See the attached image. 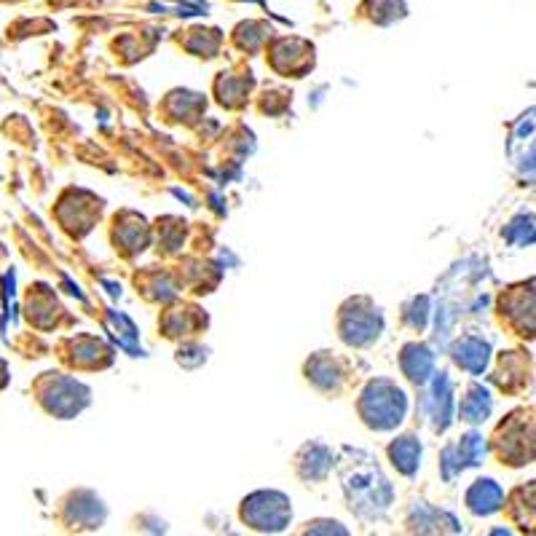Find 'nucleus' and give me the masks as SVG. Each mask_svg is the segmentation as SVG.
I'll return each mask as SVG.
<instances>
[{
    "label": "nucleus",
    "instance_id": "nucleus-3",
    "mask_svg": "<svg viewBox=\"0 0 536 536\" xmlns=\"http://www.w3.org/2000/svg\"><path fill=\"white\" fill-rule=\"evenodd\" d=\"M405 394L392 381H373L362 394V416L373 429H394L405 416Z\"/></svg>",
    "mask_w": 536,
    "mask_h": 536
},
{
    "label": "nucleus",
    "instance_id": "nucleus-8",
    "mask_svg": "<svg viewBox=\"0 0 536 536\" xmlns=\"http://www.w3.org/2000/svg\"><path fill=\"white\" fill-rule=\"evenodd\" d=\"M389 461L400 475H416V469L421 464V443L413 435L397 437L389 445Z\"/></svg>",
    "mask_w": 536,
    "mask_h": 536
},
{
    "label": "nucleus",
    "instance_id": "nucleus-7",
    "mask_svg": "<svg viewBox=\"0 0 536 536\" xmlns=\"http://www.w3.org/2000/svg\"><path fill=\"white\" fill-rule=\"evenodd\" d=\"M344 338L349 341V344H368V341H373L378 335V330H381V319H378V314H373V311L368 309V314L365 311H354V314H349L346 311L344 314Z\"/></svg>",
    "mask_w": 536,
    "mask_h": 536
},
{
    "label": "nucleus",
    "instance_id": "nucleus-1",
    "mask_svg": "<svg viewBox=\"0 0 536 536\" xmlns=\"http://www.w3.org/2000/svg\"><path fill=\"white\" fill-rule=\"evenodd\" d=\"M239 518L244 526L260 534H282L293 520V507L279 491H255L239 507Z\"/></svg>",
    "mask_w": 536,
    "mask_h": 536
},
{
    "label": "nucleus",
    "instance_id": "nucleus-13",
    "mask_svg": "<svg viewBox=\"0 0 536 536\" xmlns=\"http://www.w3.org/2000/svg\"><path fill=\"white\" fill-rule=\"evenodd\" d=\"M504 236L512 244H534L536 242V220L531 215H520L507 226Z\"/></svg>",
    "mask_w": 536,
    "mask_h": 536
},
{
    "label": "nucleus",
    "instance_id": "nucleus-12",
    "mask_svg": "<svg viewBox=\"0 0 536 536\" xmlns=\"http://www.w3.org/2000/svg\"><path fill=\"white\" fill-rule=\"evenodd\" d=\"M402 368L413 381H424L429 370H432V354L424 346H408L405 354H402Z\"/></svg>",
    "mask_w": 536,
    "mask_h": 536
},
{
    "label": "nucleus",
    "instance_id": "nucleus-15",
    "mask_svg": "<svg viewBox=\"0 0 536 536\" xmlns=\"http://www.w3.org/2000/svg\"><path fill=\"white\" fill-rule=\"evenodd\" d=\"M486 536H512V534L507 531V528H491V531H488Z\"/></svg>",
    "mask_w": 536,
    "mask_h": 536
},
{
    "label": "nucleus",
    "instance_id": "nucleus-11",
    "mask_svg": "<svg viewBox=\"0 0 536 536\" xmlns=\"http://www.w3.org/2000/svg\"><path fill=\"white\" fill-rule=\"evenodd\" d=\"M488 413H491V397H488L483 386H472L464 402H461V416L469 424H480V421L488 419Z\"/></svg>",
    "mask_w": 536,
    "mask_h": 536
},
{
    "label": "nucleus",
    "instance_id": "nucleus-10",
    "mask_svg": "<svg viewBox=\"0 0 536 536\" xmlns=\"http://www.w3.org/2000/svg\"><path fill=\"white\" fill-rule=\"evenodd\" d=\"M456 362H459L461 368L469 370V373H483L488 362V344L486 341H480V338H464L456 346Z\"/></svg>",
    "mask_w": 536,
    "mask_h": 536
},
{
    "label": "nucleus",
    "instance_id": "nucleus-4",
    "mask_svg": "<svg viewBox=\"0 0 536 536\" xmlns=\"http://www.w3.org/2000/svg\"><path fill=\"white\" fill-rule=\"evenodd\" d=\"M108 518V507L100 496L92 491H73L65 496L62 510H59V520L65 523L67 531L76 534H86V531H97Z\"/></svg>",
    "mask_w": 536,
    "mask_h": 536
},
{
    "label": "nucleus",
    "instance_id": "nucleus-2",
    "mask_svg": "<svg viewBox=\"0 0 536 536\" xmlns=\"http://www.w3.org/2000/svg\"><path fill=\"white\" fill-rule=\"evenodd\" d=\"M344 488L346 496H349V507H352V512H357V515L386 510V507H389V499H392V488H389L386 478L373 464H365V467L346 472Z\"/></svg>",
    "mask_w": 536,
    "mask_h": 536
},
{
    "label": "nucleus",
    "instance_id": "nucleus-14",
    "mask_svg": "<svg viewBox=\"0 0 536 536\" xmlns=\"http://www.w3.org/2000/svg\"><path fill=\"white\" fill-rule=\"evenodd\" d=\"M293 536H349V531L344 528V523H338V520H309V523H303Z\"/></svg>",
    "mask_w": 536,
    "mask_h": 536
},
{
    "label": "nucleus",
    "instance_id": "nucleus-6",
    "mask_svg": "<svg viewBox=\"0 0 536 536\" xmlns=\"http://www.w3.org/2000/svg\"><path fill=\"white\" fill-rule=\"evenodd\" d=\"M510 518L518 523L528 536H536V480L520 486L510 499Z\"/></svg>",
    "mask_w": 536,
    "mask_h": 536
},
{
    "label": "nucleus",
    "instance_id": "nucleus-9",
    "mask_svg": "<svg viewBox=\"0 0 536 536\" xmlns=\"http://www.w3.org/2000/svg\"><path fill=\"white\" fill-rule=\"evenodd\" d=\"M333 467V456L325 445H306L298 453V472L303 480H322Z\"/></svg>",
    "mask_w": 536,
    "mask_h": 536
},
{
    "label": "nucleus",
    "instance_id": "nucleus-5",
    "mask_svg": "<svg viewBox=\"0 0 536 536\" xmlns=\"http://www.w3.org/2000/svg\"><path fill=\"white\" fill-rule=\"evenodd\" d=\"M504 504V491L499 488V483L491 478L475 480L472 486L467 488V510L478 518H488L494 512L502 510Z\"/></svg>",
    "mask_w": 536,
    "mask_h": 536
}]
</instances>
